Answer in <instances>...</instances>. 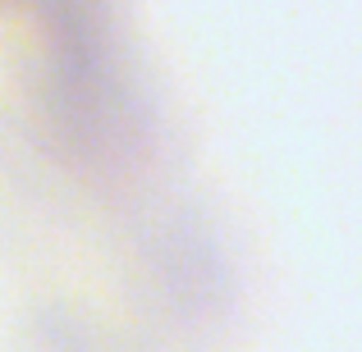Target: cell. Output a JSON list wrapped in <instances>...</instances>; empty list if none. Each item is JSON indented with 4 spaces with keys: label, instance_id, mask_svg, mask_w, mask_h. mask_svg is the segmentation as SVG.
Masks as SVG:
<instances>
[{
    "label": "cell",
    "instance_id": "6da1fadb",
    "mask_svg": "<svg viewBox=\"0 0 362 352\" xmlns=\"http://www.w3.org/2000/svg\"><path fill=\"white\" fill-rule=\"evenodd\" d=\"M23 5H37V9H55L60 0H0V9H23Z\"/></svg>",
    "mask_w": 362,
    "mask_h": 352
}]
</instances>
